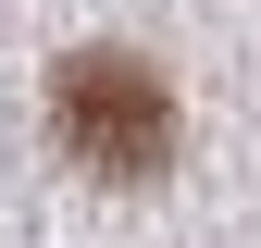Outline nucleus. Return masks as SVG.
Wrapping results in <instances>:
<instances>
[{
    "label": "nucleus",
    "mask_w": 261,
    "mask_h": 248,
    "mask_svg": "<svg viewBox=\"0 0 261 248\" xmlns=\"http://www.w3.org/2000/svg\"><path fill=\"white\" fill-rule=\"evenodd\" d=\"M50 124H62V149L100 186H149L174 162V87H162L137 50H75L50 75Z\"/></svg>",
    "instance_id": "obj_1"
}]
</instances>
